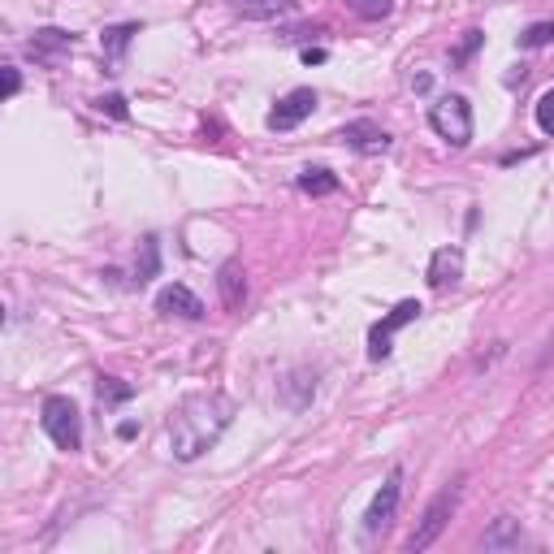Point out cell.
Segmentation results:
<instances>
[{"label":"cell","mask_w":554,"mask_h":554,"mask_svg":"<svg viewBox=\"0 0 554 554\" xmlns=\"http://www.w3.org/2000/svg\"><path fill=\"white\" fill-rule=\"evenodd\" d=\"M234 5H247V0H234Z\"/></svg>","instance_id":"28"},{"label":"cell","mask_w":554,"mask_h":554,"mask_svg":"<svg viewBox=\"0 0 554 554\" xmlns=\"http://www.w3.org/2000/svg\"><path fill=\"white\" fill-rule=\"evenodd\" d=\"M299 191L303 195H334L338 191V178L329 169H303L299 174Z\"/></svg>","instance_id":"17"},{"label":"cell","mask_w":554,"mask_h":554,"mask_svg":"<svg viewBox=\"0 0 554 554\" xmlns=\"http://www.w3.org/2000/svg\"><path fill=\"white\" fill-rule=\"evenodd\" d=\"M347 148H355V152H364V156H377V152H390V135L381 130L377 122H347L342 126V135H338Z\"/></svg>","instance_id":"9"},{"label":"cell","mask_w":554,"mask_h":554,"mask_svg":"<svg viewBox=\"0 0 554 554\" xmlns=\"http://www.w3.org/2000/svg\"><path fill=\"white\" fill-rule=\"evenodd\" d=\"M399 498H403V468H390V477L381 481L377 498L368 503V516H364V537H377L394 524V511H399Z\"/></svg>","instance_id":"5"},{"label":"cell","mask_w":554,"mask_h":554,"mask_svg":"<svg viewBox=\"0 0 554 554\" xmlns=\"http://www.w3.org/2000/svg\"><path fill=\"white\" fill-rule=\"evenodd\" d=\"M347 9L355 13V18H364V22H381V18H390V13H394V0H347Z\"/></svg>","instance_id":"18"},{"label":"cell","mask_w":554,"mask_h":554,"mask_svg":"<svg viewBox=\"0 0 554 554\" xmlns=\"http://www.w3.org/2000/svg\"><path fill=\"white\" fill-rule=\"evenodd\" d=\"M459 277H464V252H459V247H438L429 260V286L446 290V286H455Z\"/></svg>","instance_id":"11"},{"label":"cell","mask_w":554,"mask_h":554,"mask_svg":"<svg viewBox=\"0 0 554 554\" xmlns=\"http://www.w3.org/2000/svg\"><path fill=\"white\" fill-rule=\"evenodd\" d=\"M420 303L416 299H403V303H394V312H386V321H377L373 329H368V360H390V351H394V334H399L403 325H412L420 321Z\"/></svg>","instance_id":"4"},{"label":"cell","mask_w":554,"mask_h":554,"mask_svg":"<svg viewBox=\"0 0 554 554\" xmlns=\"http://www.w3.org/2000/svg\"><path fill=\"white\" fill-rule=\"evenodd\" d=\"M26 52L39 65H57L65 52H74V35L61 31V26H44V31H35V39H26Z\"/></svg>","instance_id":"8"},{"label":"cell","mask_w":554,"mask_h":554,"mask_svg":"<svg viewBox=\"0 0 554 554\" xmlns=\"http://www.w3.org/2000/svg\"><path fill=\"white\" fill-rule=\"evenodd\" d=\"M303 61H308V65H321V61H325V48H303Z\"/></svg>","instance_id":"26"},{"label":"cell","mask_w":554,"mask_h":554,"mask_svg":"<svg viewBox=\"0 0 554 554\" xmlns=\"http://www.w3.org/2000/svg\"><path fill=\"white\" fill-rule=\"evenodd\" d=\"M312 394H316V377L312 373H290L286 381H282V403L290 407V412H303V407L312 403Z\"/></svg>","instance_id":"13"},{"label":"cell","mask_w":554,"mask_h":554,"mask_svg":"<svg viewBox=\"0 0 554 554\" xmlns=\"http://www.w3.org/2000/svg\"><path fill=\"white\" fill-rule=\"evenodd\" d=\"M455 507H459V485H451V490H442L438 498H433L429 511H425V520H420V529L412 533V542H407V550H429L433 542H438Z\"/></svg>","instance_id":"6"},{"label":"cell","mask_w":554,"mask_h":554,"mask_svg":"<svg viewBox=\"0 0 554 554\" xmlns=\"http://www.w3.org/2000/svg\"><path fill=\"white\" fill-rule=\"evenodd\" d=\"M22 91V74H18V65H5V96L13 100Z\"/></svg>","instance_id":"25"},{"label":"cell","mask_w":554,"mask_h":554,"mask_svg":"<svg viewBox=\"0 0 554 554\" xmlns=\"http://www.w3.org/2000/svg\"><path fill=\"white\" fill-rule=\"evenodd\" d=\"M290 0H247V5H239L243 18H273V13H286Z\"/></svg>","instance_id":"20"},{"label":"cell","mask_w":554,"mask_h":554,"mask_svg":"<svg viewBox=\"0 0 554 554\" xmlns=\"http://www.w3.org/2000/svg\"><path fill=\"white\" fill-rule=\"evenodd\" d=\"M412 87H416V91H429V87H433V78H429V74H416V78H412Z\"/></svg>","instance_id":"27"},{"label":"cell","mask_w":554,"mask_h":554,"mask_svg":"<svg viewBox=\"0 0 554 554\" xmlns=\"http://www.w3.org/2000/svg\"><path fill=\"white\" fill-rule=\"evenodd\" d=\"M230 420H234L230 394H221V390L191 394V399L169 416V451H174V459H182V464H191L208 446H217V438L226 433Z\"/></svg>","instance_id":"1"},{"label":"cell","mask_w":554,"mask_h":554,"mask_svg":"<svg viewBox=\"0 0 554 554\" xmlns=\"http://www.w3.org/2000/svg\"><path fill=\"white\" fill-rule=\"evenodd\" d=\"M481 39H485L481 31H468V35H464V44H459V48H455V57H451V61H455V65H464V61L472 57V52H477V48H481Z\"/></svg>","instance_id":"24"},{"label":"cell","mask_w":554,"mask_h":554,"mask_svg":"<svg viewBox=\"0 0 554 554\" xmlns=\"http://www.w3.org/2000/svg\"><path fill=\"white\" fill-rule=\"evenodd\" d=\"M139 252H143V256H135V286L152 282L156 269H161V247H156V239H143Z\"/></svg>","instance_id":"16"},{"label":"cell","mask_w":554,"mask_h":554,"mask_svg":"<svg viewBox=\"0 0 554 554\" xmlns=\"http://www.w3.org/2000/svg\"><path fill=\"white\" fill-rule=\"evenodd\" d=\"M96 394H100L104 407H113V403H126L135 390H130L126 381H117V377H100V381H96Z\"/></svg>","instance_id":"19"},{"label":"cell","mask_w":554,"mask_h":554,"mask_svg":"<svg viewBox=\"0 0 554 554\" xmlns=\"http://www.w3.org/2000/svg\"><path fill=\"white\" fill-rule=\"evenodd\" d=\"M96 109H100V113H109V117H117V122H126V117H130L126 96H104V100H96Z\"/></svg>","instance_id":"23"},{"label":"cell","mask_w":554,"mask_h":554,"mask_svg":"<svg viewBox=\"0 0 554 554\" xmlns=\"http://www.w3.org/2000/svg\"><path fill=\"white\" fill-rule=\"evenodd\" d=\"M481 546H485V550H516V546H524V533H520V524L511 520V516H498L494 529L485 533Z\"/></svg>","instance_id":"14"},{"label":"cell","mask_w":554,"mask_h":554,"mask_svg":"<svg viewBox=\"0 0 554 554\" xmlns=\"http://www.w3.org/2000/svg\"><path fill=\"white\" fill-rule=\"evenodd\" d=\"M139 35V22H122V26H109V31L100 35V44H104V57H109L113 65L126 57V48H130V39Z\"/></svg>","instance_id":"15"},{"label":"cell","mask_w":554,"mask_h":554,"mask_svg":"<svg viewBox=\"0 0 554 554\" xmlns=\"http://www.w3.org/2000/svg\"><path fill=\"white\" fill-rule=\"evenodd\" d=\"M39 425H44L57 451H78L83 446V416H78L74 399H65V394H48L44 407H39Z\"/></svg>","instance_id":"2"},{"label":"cell","mask_w":554,"mask_h":554,"mask_svg":"<svg viewBox=\"0 0 554 554\" xmlns=\"http://www.w3.org/2000/svg\"><path fill=\"white\" fill-rule=\"evenodd\" d=\"M546 44H554V22H533L520 35V48H546Z\"/></svg>","instance_id":"21"},{"label":"cell","mask_w":554,"mask_h":554,"mask_svg":"<svg viewBox=\"0 0 554 554\" xmlns=\"http://www.w3.org/2000/svg\"><path fill=\"white\" fill-rule=\"evenodd\" d=\"M537 130L554 139V87L542 91V100H537Z\"/></svg>","instance_id":"22"},{"label":"cell","mask_w":554,"mask_h":554,"mask_svg":"<svg viewBox=\"0 0 554 554\" xmlns=\"http://www.w3.org/2000/svg\"><path fill=\"white\" fill-rule=\"evenodd\" d=\"M429 126L451 143V148H468L472 143V104L464 96H442L429 109Z\"/></svg>","instance_id":"3"},{"label":"cell","mask_w":554,"mask_h":554,"mask_svg":"<svg viewBox=\"0 0 554 554\" xmlns=\"http://www.w3.org/2000/svg\"><path fill=\"white\" fill-rule=\"evenodd\" d=\"M156 312H165V316H182V321H200L204 316V303H200V295L195 290H187V286H165L161 295H156Z\"/></svg>","instance_id":"10"},{"label":"cell","mask_w":554,"mask_h":554,"mask_svg":"<svg viewBox=\"0 0 554 554\" xmlns=\"http://www.w3.org/2000/svg\"><path fill=\"white\" fill-rule=\"evenodd\" d=\"M312 109H316V91H312V87H295V91H286V96L269 109V130L286 135V130H295L299 122H308Z\"/></svg>","instance_id":"7"},{"label":"cell","mask_w":554,"mask_h":554,"mask_svg":"<svg viewBox=\"0 0 554 554\" xmlns=\"http://www.w3.org/2000/svg\"><path fill=\"white\" fill-rule=\"evenodd\" d=\"M217 290H221V303H226L230 312L243 308V299H247V273H243L239 260H226V265L217 269Z\"/></svg>","instance_id":"12"}]
</instances>
